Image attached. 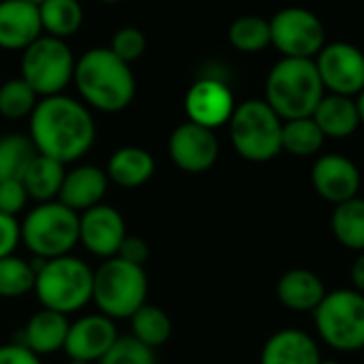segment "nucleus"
Instances as JSON below:
<instances>
[{"label":"nucleus","instance_id":"nucleus-40","mask_svg":"<svg viewBox=\"0 0 364 364\" xmlns=\"http://www.w3.org/2000/svg\"><path fill=\"white\" fill-rule=\"evenodd\" d=\"M356 107H358V115H360V124H364V90L356 96Z\"/></svg>","mask_w":364,"mask_h":364},{"label":"nucleus","instance_id":"nucleus-21","mask_svg":"<svg viewBox=\"0 0 364 364\" xmlns=\"http://www.w3.org/2000/svg\"><path fill=\"white\" fill-rule=\"evenodd\" d=\"M156 173V160L154 156L136 145H126L119 147L111 154L107 162V177L111 183L134 190L145 186Z\"/></svg>","mask_w":364,"mask_h":364},{"label":"nucleus","instance_id":"nucleus-4","mask_svg":"<svg viewBox=\"0 0 364 364\" xmlns=\"http://www.w3.org/2000/svg\"><path fill=\"white\" fill-rule=\"evenodd\" d=\"M34 294L45 309L70 316L92 303L94 271L81 258L70 254L51 260L34 258Z\"/></svg>","mask_w":364,"mask_h":364},{"label":"nucleus","instance_id":"nucleus-41","mask_svg":"<svg viewBox=\"0 0 364 364\" xmlns=\"http://www.w3.org/2000/svg\"><path fill=\"white\" fill-rule=\"evenodd\" d=\"M26 2H30V4H34V6H41L45 0H26Z\"/></svg>","mask_w":364,"mask_h":364},{"label":"nucleus","instance_id":"nucleus-32","mask_svg":"<svg viewBox=\"0 0 364 364\" xmlns=\"http://www.w3.org/2000/svg\"><path fill=\"white\" fill-rule=\"evenodd\" d=\"M38 100L36 92L21 77H13L0 85V115L11 122L30 117Z\"/></svg>","mask_w":364,"mask_h":364},{"label":"nucleus","instance_id":"nucleus-16","mask_svg":"<svg viewBox=\"0 0 364 364\" xmlns=\"http://www.w3.org/2000/svg\"><path fill=\"white\" fill-rule=\"evenodd\" d=\"M311 183L324 200L339 205L358 196L360 171L350 158L341 154H326L316 160L311 168Z\"/></svg>","mask_w":364,"mask_h":364},{"label":"nucleus","instance_id":"nucleus-38","mask_svg":"<svg viewBox=\"0 0 364 364\" xmlns=\"http://www.w3.org/2000/svg\"><path fill=\"white\" fill-rule=\"evenodd\" d=\"M117 256L126 262L145 267V262L149 260V245L141 239V237H126Z\"/></svg>","mask_w":364,"mask_h":364},{"label":"nucleus","instance_id":"nucleus-22","mask_svg":"<svg viewBox=\"0 0 364 364\" xmlns=\"http://www.w3.org/2000/svg\"><path fill=\"white\" fill-rule=\"evenodd\" d=\"M311 117L326 139H348L360 126L356 100L341 94H324Z\"/></svg>","mask_w":364,"mask_h":364},{"label":"nucleus","instance_id":"nucleus-39","mask_svg":"<svg viewBox=\"0 0 364 364\" xmlns=\"http://www.w3.org/2000/svg\"><path fill=\"white\" fill-rule=\"evenodd\" d=\"M352 282L356 292L364 294V252L356 258V262L352 264Z\"/></svg>","mask_w":364,"mask_h":364},{"label":"nucleus","instance_id":"nucleus-14","mask_svg":"<svg viewBox=\"0 0 364 364\" xmlns=\"http://www.w3.org/2000/svg\"><path fill=\"white\" fill-rule=\"evenodd\" d=\"M119 339L115 320L98 314H85L70 322L64 352L70 360L98 364V360L113 348Z\"/></svg>","mask_w":364,"mask_h":364},{"label":"nucleus","instance_id":"nucleus-36","mask_svg":"<svg viewBox=\"0 0 364 364\" xmlns=\"http://www.w3.org/2000/svg\"><path fill=\"white\" fill-rule=\"evenodd\" d=\"M21 243V224L17 218L0 213V258L15 254Z\"/></svg>","mask_w":364,"mask_h":364},{"label":"nucleus","instance_id":"nucleus-8","mask_svg":"<svg viewBox=\"0 0 364 364\" xmlns=\"http://www.w3.org/2000/svg\"><path fill=\"white\" fill-rule=\"evenodd\" d=\"M318 335L337 352H358L364 348V294L356 290L326 292L314 309Z\"/></svg>","mask_w":364,"mask_h":364},{"label":"nucleus","instance_id":"nucleus-31","mask_svg":"<svg viewBox=\"0 0 364 364\" xmlns=\"http://www.w3.org/2000/svg\"><path fill=\"white\" fill-rule=\"evenodd\" d=\"M34 262H28L15 254L0 258V299H21L34 292Z\"/></svg>","mask_w":364,"mask_h":364},{"label":"nucleus","instance_id":"nucleus-10","mask_svg":"<svg viewBox=\"0 0 364 364\" xmlns=\"http://www.w3.org/2000/svg\"><path fill=\"white\" fill-rule=\"evenodd\" d=\"M271 45L284 58H307L314 60L326 45V32L322 19L303 6L282 9L269 19Z\"/></svg>","mask_w":364,"mask_h":364},{"label":"nucleus","instance_id":"nucleus-29","mask_svg":"<svg viewBox=\"0 0 364 364\" xmlns=\"http://www.w3.org/2000/svg\"><path fill=\"white\" fill-rule=\"evenodd\" d=\"M36 154L34 143L26 134L11 132L0 136V181L21 179Z\"/></svg>","mask_w":364,"mask_h":364},{"label":"nucleus","instance_id":"nucleus-1","mask_svg":"<svg viewBox=\"0 0 364 364\" xmlns=\"http://www.w3.org/2000/svg\"><path fill=\"white\" fill-rule=\"evenodd\" d=\"M28 119L36 151L62 164L81 160L94 145L96 124L87 105L66 94L41 98Z\"/></svg>","mask_w":364,"mask_h":364},{"label":"nucleus","instance_id":"nucleus-11","mask_svg":"<svg viewBox=\"0 0 364 364\" xmlns=\"http://www.w3.org/2000/svg\"><path fill=\"white\" fill-rule=\"evenodd\" d=\"M328 94L358 96L364 90V53L352 43H328L314 58Z\"/></svg>","mask_w":364,"mask_h":364},{"label":"nucleus","instance_id":"nucleus-34","mask_svg":"<svg viewBox=\"0 0 364 364\" xmlns=\"http://www.w3.org/2000/svg\"><path fill=\"white\" fill-rule=\"evenodd\" d=\"M109 49H111L119 60L132 64V62H136V60L145 53V49H147V38H145L143 30H139V28H134V26H124V28L115 30Z\"/></svg>","mask_w":364,"mask_h":364},{"label":"nucleus","instance_id":"nucleus-13","mask_svg":"<svg viewBox=\"0 0 364 364\" xmlns=\"http://www.w3.org/2000/svg\"><path fill=\"white\" fill-rule=\"evenodd\" d=\"M168 156L177 168L186 173H205L209 171L220 156V141L215 130L186 122L171 132Z\"/></svg>","mask_w":364,"mask_h":364},{"label":"nucleus","instance_id":"nucleus-27","mask_svg":"<svg viewBox=\"0 0 364 364\" xmlns=\"http://www.w3.org/2000/svg\"><path fill=\"white\" fill-rule=\"evenodd\" d=\"M333 235L335 239L354 252H364V200L350 198L346 203L335 205L333 211Z\"/></svg>","mask_w":364,"mask_h":364},{"label":"nucleus","instance_id":"nucleus-24","mask_svg":"<svg viewBox=\"0 0 364 364\" xmlns=\"http://www.w3.org/2000/svg\"><path fill=\"white\" fill-rule=\"evenodd\" d=\"M66 175V164L36 154L34 160L30 162V166L26 168L21 183L30 196V200L34 203H49V200H58L62 181Z\"/></svg>","mask_w":364,"mask_h":364},{"label":"nucleus","instance_id":"nucleus-37","mask_svg":"<svg viewBox=\"0 0 364 364\" xmlns=\"http://www.w3.org/2000/svg\"><path fill=\"white\" fill-rule=\"evenodd\" d=\"M0 364H43L41 356L26 348L21 341L0 346Z\"/></svg>","mask_w":364,"mask_h":364},{"label":"nucleus","instance_id":"nucleus-5","mask_svg":"<svg viewBox=\"0 0 364 364\" xmlns=\"http://www.w3.org/2000/svg\"><path fill=\"white\" fill-rule=\"evenodd\" d=\"M149 282L145 267L122 260L119 256L102 260L94 271L92 303L111 320H130L147 301Z\"/></svg>","mask_w":364,"mask_h":364},{"label":"nucleus","instance_id":"nucleus-26","mask_svg":"<svg viewBox=\"0 0 364 364\" xmlns=\"http://www.w3.org/2000/svg\"><path fill=\"white\" fill-rule=\"evenodd\" d=\"M130 335L143 346L156 350L164 346L173 335V322L168 314L158 305H143L130 318Z\"/></svg>","mask_w":364,"mask_h":364},{"label":"nucleus","instance_id":"nucleus-42","mask_svg":"<svg viewBox=\"0 0 364 364\" xmlns=\"http://www.w3.org/2000/svg\"><path fill=\"white\" fill-rule=\"evenodd\" d=\"M98 2H105V4H115V2H122V0H98Z\"/></svg>","mask_w":364,"mask_h":364},{"label":"nucleus","instance_id":"nucleus-28","mask_svg":"<svg viewBox=\"0 0 364 364\" xmlns=\"http://www.w3.org/2000/svg\"><path fill=\"white\" fill-rule=\"evenodd\" d=\"M324 134L318 128L314 117H299L288 119L282 124V151H288L292 156H314L324 145Z\"/></svg>","mask_w":364,"mask_h":364},{"label":"nucleus","instance_id":"nucleus-44","mask_svg":"<svg viewBox=\"0 0 364 364\" xmlns=\"http://www.w3.org/2000/svg\"><path fill=\"white\" fill-rule=\"evenodd\" d=\"M320 364H341V363H337V360H322Z\"/></svg>","mask_w":364,"mask_h":364},{"label":"nucleus","instance_id":"nucleus-45","mask_svg":"<svg viewBox=\"0 0 364 364\" xmlns=\"http://www.w3.org/2000/svg\"><path fill=\"white\" fill-rule=\"evenodd\" d=\"M363 352H364V348H363Z\"/></svg>","mask_w":364,"mask_h":364},{"label":"nucleus","instance_id":"nucleus-25","mask_svg":"<svg viewBox=\"0 0 364 364\" xmlns=\"http://www.w3.org/2000/svg\"><path fill=\"white\" fill-rule=\"evenodd\" d=\"M43 34L66 41L83 26V6L79 0H45L38 6Z\"/></svg>","mask_w":364,"mask_h":364},{"label":"nucleus","instance_id":"nucleus-7","mask_svg":"<svg viewBox=\"0 0 364 364\" xmlns=\"http://www.w3.org/2000/svg\"><path fill=\"white\" fill-rule=\"evenodd\" d=\"M282 117L267 100L250 98L235 107L230 141L235 151L250 162H269L282 151Z\"/></svg>","mask_w":364,"mask_h":364},{"label":"nucleus","instance_id":"nucleus-18","mask_svg":"<svg viewBox=\"0 0 364 364\" xmlns=\"http://www.w3.org/2000/svg\"><path fill=\"white\" fill-rule=\"evenodd\" d=\"M41 34L38 6L26 0H0V49L23 51Z\"/></svg>","mask_w":364,"mask_h":364},{"label":"nucleus","instance_id":"nucleus-30","mask_svg":"<svg viewBox=\"0 0 364 364\" xmlns=\"http://www.w3.org/2000/svg\"><path fill=\"white\" fill-rule=\"evenodd\" d=\"M230 45L241 53H258L271 45L269 19L260 15H241L228 28Z\"/></svg>","mask_w":364,"mask_h":364},{"label":"nucleus","instance_id":"nucleus-20","mask_svg":"<svg viewBox=\"0 0 364 364\" xmlns=\"http://www.w3.org/2000/svg\"><path fill=\"white\" fill-rule=\"evenodd\" d=\"M322 356L311 335L299 328L277 331L262 348L260 364H320Z\"/></svg>","mask_w":364,"mask_h":364},{"label":"nucleus","instance_id":"nucleus-2","mask_svg":"<svg viewBox=\"0 0 364 364\" xmlns=\"http://www.w3.org/2000/svg\"><path fill=\"white\" fill-rule=\"evenodd\" d=\"M73 83L83 102L102 113L124 111L136 94L132 66L119 60L109 47L85 51L75 64Z\"/></svg>","mask_w":364,"mask_h":364},{"label":"nucleus","instance_id":"nucleus-15","mask_svg":"<svg viewBox=\"0 0 364 364\" xmlns=\"http://www.w3.org/2000/svg\"><path fill=\"white\" fill-rule=\"evenodd\" d=\"M235 96L230 87L213 77L198 79L186 94V113L188 122L215 130L230 122L235 111Z\"/></svg>","mask_w":364,"mask_h":364},{"label":"nucleus","instance_id":"nucleus-6","mask_svg":"<svg viewBox=\"0 0 364 364\" xmlns=\"http://www.w3.org/2000/svg\"><path fill=\"white\" fill-rule=\"evenodd\" d=\"M21 224V243L38 260L68 256L79 245V213L60 200L36 203Z\"/></svg>","mask_w":364,"mask_h":364},{"label":"nucleus","instance_id":"nucleus-17","mask_svg":"<svg viewBox=\"0 0 364 364\" xmlns=\"http://www.w3.org/2000/svg\"><path fill=\"white\" fill-rule=\"evenodd\" d=\"M109 177L107 171H102L96 164H77L66 171L58 200L66 205L68 209L83 213L96 205L102 203L107 190H109Z\"/></svg>","mask_w":364,"mask_h":364},{"label":"nucleus","instance_id":"nucleus-12","mask_svg":"<svg viewBox=\"0 0 364 364\" xmlns=\"http://www.w3.org/2000/svg\"><path fill=\"white\" fill-rule=\"evenodd\" d=\"M126 237V220L115 207L100 203L79 213V243L92 256L102 260L117 256Z\"/></svg>","mask_w":364,"mask_h":364},{"label":"nucleus","instance_id":"nucleus-19","mask_svg":"<svg viewBox=\"0 0 364 364\" xmlns=\"http://www.w3.org/2000/svg\"><path fill=\"white\" fill-rule=\"evenodd\" d=\"M68 326H70L68 316L43 307L26 322L21 331V343L38 356L55 354L64 350Z\"/></svg>","mask_w":364,"mask_h":364},{"label":"nucleus","instance_id":"nucleus-33","mask_svg":"<svg viewBox=\"0 0 364 364\" xmlns=\"http://www.w3.org/2000/svg\"><path fill=\"white\" fill-rule=\"evenodd\" d=\"M98 364H156L154 350L136 341L132 335L119 337Z\"/></svg>","mask_w":364,"mask_h":364},{"label":"nucleus","instance_id":"nucleus-35","mask_svg":"<svg viewBox=\"0 0 364 364\" xmlns=\"http://www.w3.org/2000/svg\"><path fill=\"white\" fill-rule=\"evenodd\" d=\"M28 200H30V196H28L21 179L0 181V213L17 218L26 209Z\"/></svg>","mask_w":364,"mask_h":364},{"label":"nucleus","instance_id":"nucleus-3","mask_svg":"<svg viewBox=\"0 0 364 364\" xmlns=\"http://www.w3.org/2000/svg\"><path fill=\"white\" fill-rule=\"evenodd\" d=\"M267 102L282 122L311 117L326 94L314 60L282 58L267 77Z\"/></svg>","mask_w":364,"mask_h":364},{"label":"nucleus","instance_id":"nucleus-43","mask_svg":"<svg viewBox=\"0 0 364 364\" xmlns=\"http://www.w3.org/2000/svg\"><path fill=\"white\" fill-rule=\"evenodd\" d=\"M66 364H90V363H83V360H70V358H68V363Z\"/></svg>","mask_w":364,"mask_h":364},{"label":"nucleus","instance_id":"nucleus-9","mask_svg":"<svg viewBox=\"0 0 364 364\" xmlns=\"http://www.w3.org/2000/svg\"><path fill=\"white\" fill-rule=\"evenodd\" d=\"M75 55L66 41L41 34L21 51V79L38 98L58 96L75 77Z\"/></svg>","mask_w":364,"mask_h":364},{"label":"nucleus","instance_id":"nucleus-23","mask_svg":"<svg viewBox=\"0 0 364 364\" xmlns=\"http://www.w3.org/2000/svg\"><path fill=\"white\" fill-rule=\"evenodd\" d=\"M324 296L326 288L322 279L307 269H292L277 282V299L292 311H314Z\"/></svg>","mask_w":364,"mask_h":364}]
</instances>
